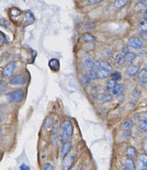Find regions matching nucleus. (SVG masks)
Returning <instances> with one entry per match:
<instances>
[{"label": "nucleus", "mask_w": 147, "mask_h": 170, "mask_svg": "<svg viewBox=\"0 0 147 170\" xmlns=\"http://www.w3.org/2000/svg\"><path fill=\"white\" fill-rule=\"evenodd\" d=\"M61 129H62L61 142L62 143H66L68 142V139L71 137L73 131L71 122L68 120L64 121L61 124Z\"/></svg>", "instance_id": "f257e3e1"}, {"label": "nucleus", "mask_w": 147, "mask_h": 170, "mask_svg": "<svg viewBox=\"0 0 147 170\" xmlns=\"http://www.w3.org/2000/svg\"><path fill=\"white\" fill-rule=\"evenodd\" d=\"M6 98L9 102L17 104L20 103L24 98V93L22 90L18 89L11 91L6 94Z\"/></svg>", "instance_id": "f03ea898"}, {"label": "nucleus", "mask_w": 147, "mask_h": 170, "mask_svg": "<svg viewBox=\"0 0 147 170\" xmlns=\"http://www.w3.org/2000/svg\"><path fill=\"white\" fill-rule=\"evenodd\" d=\"M76 156L73 154H69L64 156L63 162H62V170H69L73 165L75 161Z\"/></svg>", "instance_id": "7ed1b4c3"}, {"label": "nucleus", "mask_w": 147, "mask_h": 170, "mask_svg": "<svg viewBox=\"0 0 147 170\" xmlns=\"http://www.w3.org/2000/svg\"><path fill=\"white\" fill-rule=\"evenodd\" d=\"M27 81L28 79H27V75L24 74H18L10 80L9 83L11 85H24L27 83Z\"/></svg>", "instance_id": "20e7f679"}, {"label": "nucleus", "mask_w": 147, "mask_h": 170, "mask_svg": "<svg viewBox=\"0 0 147 170\" xmlns=\"http://www.w3.org/2000/svg\"><path fill=\"white\" fill-rule=\"evenodd\" d=\"M128 46L133 49L139 50V49H142L144 44L140 38L138 37H132L128 41Z\"/></svg>", "instance_id": "39448f33"}, {"label": "nucleus", "mask_w": 147, "mask_h": 170, "mask_svg": "<svg viewBox=\"0 0 147 170\" xmlns=\"http://www.w3.org/2000/svg\"><path fill=\"white\" fill-rule=\"evenodd\" d=\"M16 64L17 63H16L15 61H12L4 67V70H3V75L5 78H9L12 75L14 69L16 68Z\"/></svg>", "instance_id": "423d86ee"}, {"label": "nucleus", "mask_w": 147, "mask_h": 170, "mask_svg": "<svg viewBox=\"0 0 147 170\" xmlns=\"http://www.w3.org/2000/svg\"><path fill=\"white\" fill-rule=\"evenodd\" d=\"M34 22V14H33L30 11L26 12L24 14V17H23V24H24V26L30 25V24H33Z\"/></svg>", "instance_id": "0eeeda50"}, {"label": "nucleus", "mask_w": 147, "mask_h": 170, "mask_svg": "<svg viewBox=\"0 0 147 170\" xmlns=\"http://www.w3.org/2000/svg\"><path fill=\"white\" fill-rule=\"evenodd\" d=\"M138 170H146L147 156L146 154H142L138 159Z\"/></svg>", "instance_id": "6e6552de"}, {"label": "nucleus", "mask_w": 147, "mask_h": 170, "mask_svg": "<svg viewBox=\"0 0 147 170\" xmlns=\"http://www.w3.org/2000/svg\"><path fill=\"white\" fill-rule=\"evenodd\" d=\"M139 85L142 86H144L147 82V69L144 68L142 70L139 75Z\"/></svg>", "instance_id": "1a4fd4ad"}, {"label": "nucleus", "mask_w": 147, "mask_h": 170, "mask_svg": "<svg viewBox=\"0 0 147 170\" xmlns=\"http://www.w3.org/2000/svg\"><path fill=\"white\" fill-rule=\"evenodd\" d=\"M48 65L51 70L54 72H58L60 70V61L58 60L56 58H52L49 61Z\"/></svg>", "instance_id": "9d476101"}, {"label": "nucleus", "mask_w": 147, "mask_h": 170, "mask_svg": "<svg viewBox=\"0 0 147 170\" xmlns=\"http://www.w3.org/2000/svg\"><path fill=\"white\" fill-rule=\"evenodd\" d=\"M139 70V65L137 64H133V65H130V66L128 68L127 70H126V75L129 77L133 76L134 75H136L138 72Z\"/></svg>", "instance_id": "9b49d317"}, {"label": "nucleus", "mask_w": 147, "mask_h": 170, "mask_svg": "<svg viewBox=\"0 0 147 170\" xmlns=\"http://www.w3.org/2000/svg\"><path fill=\"white\" fill-rule=\"evenodd\" d=\"M71 148H72V143L71 142H68L64 144L63 146H62V149H61V156H63V157L66 156L69 151L71 149Z\"/></svg>", "instance_id": "f8f14e48"}, {"label": "nucleus", "mask_w": 147, "mask_h": 170, "mask_svg": "<svg viewBox=\"0 0 147 170\" xmlns=\"http://www.w3.org/2000/svg\"><path fill=\"white\" fill-rule=\"evenodd\" d=\"M124 91V85L122 83L116 84V85L115 86V88L112 90V94L114 95H120Z\"/></svg>", "instance_id": "ddd939ff"}, {"label": "nucleus", "mask_w": 147, "mask_h": 170, "mask_svg": "<svg viewBox=\"0 0 147 170\" xmlns=\"http://www.w3.org/2000/svg\"><path fill=\"white\" fill-rule=\"evenodd\" d=\"M81 40L85 43H92V42L95 41L96 38L94 36L90 33H84L82 36H81Z\"/></svg>", "instance_id": "4468645a"}, {"label": "nucleus", "mask_w": 147, "mask_h": 170, "mask_svg": "<svg viewBox=\"0 0 147 170\" xmlns=\"http://www.w3.org/2000/svg\"><path fill=\"white\" fill-rule=\"evenodd\" d=\"M126 154L128 156V158H132L134 157L136 154V150L134 147L133 146H128L127 149L126 150Z\"/></svg>", "instance_id": "2eb2a0df"}, {"label": "nucleus", "mask_w": 147, "mask_h": 170, "mask_svg": "<svg viewBox=\"0 0 147 170\" xmlns=\"http://www.w3.org/2000/svg\"><path fill=\"white\" fill-rule=\"evenodd\" d=\"M125 165H126V167L129 170H136V165H135L134 161L133 159L131 158H127L125 161Z\"/></svg>", "instance_id": "dca6fc26"}, {"label": "nucleus", "mask_w": 147, "mask_h": 170, "mask_svg": "<svg viewBox=\"0 0 147 170\" xmlns=\"http://www.w3.org/2000/svg\"><path fill=\"white\" fill-rule=\"evenodd\" d=\"M135 58H136V54H134L133 53H128L127 54L125 55V57L123 58V60L126 62L130 63Z\"/></svg>", "instance_id": "f3484780"}, {"label": "nucleus", "mask_w": 147, "mask_h": 170, "mask_svg": "<svg viewBox=\"0 0 147 170\" xmlns=\"http://www.w3.org/2000/svg\"><path fill=\"white\" fill-rule=\"evenodd\" d=\"M54 123V118L52 116H48L45 121V127L47 129H49L52 128Z\"/></svg>", "instance_id": "a211bd4d"}, {"label": "nucleus", "mask_w": 147, "mask_h": 170, "mask_svg": "<svg viewBox=\"0 0 147 170\" xmlns=\"http://www.w3.org/2000/svg\"><path fill=\"white\" fill-rule=\"evenodd\" d=\"M100 67H101V70H103L108 72H110L112 70V67L110 66V65H109L107 62H105V61H102L100 62Z\"/></svg>", "instance_id": "6ab92c4d"}, {"label": "nucleus", "mask_w": 147, "mask_h": 170, "mask_svg": "<svg viewBox=\"0 0 147 170\" xmlns=\"http://www.w3.org/2000/svg\"><path fill=\"white\" fill-rule=\"evenodd\" d=\"M111 100L112 95L108 93L103 94L99 97V101H100V102H108V101H110Z\"/></svg>", "instance_id": "aec40b11"}, {"label": "nucleus", "mask_w": 147, "mask_h": 170, "mask_svg": "<svg viewBox=\"0 0 147 170\" xmlns=\"http://www.w3.org/2000/svg\"><path fill=\"white\" fill-rule=\"evenodd\" d=\"M128 1H126V0H116L114 2V7L116 9L121 8V7L126 5Z\"/></svg>", "instance_id": "412c9836"}, {"label": "nucleus", "mask_w": 147, "mask_h": 170, "mask_svg": "<svg viewBox=\"0 0 147 170\" xmlns=\"http://www.w3.org/2000/svg\"><path fill=\"white\" fill-rule=\"evenodd\" d=\"M97 75H98V78H101V79H104V78H108L110 75V72H108L106 71L103 70H100L97 72Z\"/></svg>", "instance_id": "4be33fe9"}, {"label": "nucleus", "mask_w": 147, "mask_h": 170, "mask_svg": "<svg viewBox=\"0 0 147 170\" xmlns=\"http://www.w3.org/2000/svg\"><path fill=\"white\" fill-rule=\"evenodd\" d=\"M21 14V11H20L19 9H17V7H13L10 9V15L12 17H18L19 15H20Z\"/></svg>", "instance_id": "5701e85b"}, {"label": "nucleus", "mask_w": 147, "mask_h": 170, "mask_svg": "<svg viewBox=\"0 0 147 170\" xmlns=\"http://www.w3.org/2000/svg\"><path fill=\"white\" fill-rule=\"evenodd\" d=\"M81 82H82L83 85H88L91 81V78L88 76V75H87V74L86 75H83L82 76H81Z\"/></svg>", "instance_id": "b1692460"}, {"label": "nucleus", "mask_w": 147, "mask_h": 170, "mask_svg": "<svg viewBox=\"0 0 147 170\" xmlns=\"http://www.w3.org/2000/svg\"><path fill=\"white\" fill-rule=\"evenodd\" d=\"M87 75H88V76L91 78V80H96L98 78L97 72H96L95 70H91L88 71Z\"/></svg>", "instance_id": "393cba45"}, {"label": "nucleus", "mask_w": 147, "mask_h": 170, "mask_svg": "<svg viewBox=\"0 0 147 170\" xmlns=\"http://www.w3.org/2000/svg\"><path fill=\"white\" fill-rule=\"evenodd\" d=\"M0 25L4 27V28H9L10 26V24L6 19L1 18L0 19Z\"/></svg>", "instance_id": "a878e982"}, {"label": "nucleus", "mask_w": 147, "mask_h": 170, "mask_svg": "<svg viewBox=\"0 0 147 170\" xmlns=\"http://www.w3.org/2000/svg\"><path fill=\"white\" fill-rule=\"evenodd\" d=\"M111 80H113V81H119V80H120L121 78V72H113V74L111 75Z\"/></svg>", "instance_id": "bb28decb"}, {"label": "nucleus", "mask_w": 147, "mask_h": 170, "mask_svg": "<svg viewBox=\"0 0 147 170\" xmlns=\"http://www.w3.org/2000/svg\"><path fill=\"white\" fill-rule=\"evenodd\" d=\"M139 127L142 131H146L147 130V121H143L141 122L139 125Z\"/></svg>", "instance_id": "cd10ccee"}, {"label": "nucleus", "mask_w": 147, "mask_h": 170, "mask_svg": "<svg viewBox=\"0 0 147 170\" xmlns=\"http://www.w3.org/2000/svg\"><path fill=\"white\" fill-rule=\"evenodd\" d=\"M7 89V83L6 82H0V94L5 92Z\"/></svg>", "instance_id": "c85d7f7f"}, {"label": "nucleus", "mask_w": 147, "mask_h": 170, "mask_svg": "<svg viewBox=\"0 0 147 170\" xmlns=\"http://www.w3.org/2000/svg\"><path fill=\"white\" fill-rule=\"evenodd\" d=\"M85 64L87 68L92 69L93 65V60L91 58H87L85 60Z\"/></svg>", "instance_id": "c756f323"}, {"label": "nucleus", "mask_w": 147, "mask_h": 170, "mask_svg": "<svg viewBox=\"0 0 147 170\" xmlns=\"http://www.w3.org/2000/svg\"><path fill=\"white\" fill-rule=\"evenodd\" d=\"M116 81H113V80H110V81H108L107 83V87L109 88V89H112L115 88V86L116 85Z\"/></svg>", "instance_id": "7c9ffc66"}, {"label": "nucleus", "mask_w": 147, "mask_h": 170, "mask_svg": "<svg viewBox=\"0 0 147 170\" xmlns=\"http://www.w3.org/2000/svg\"><path fill=\"white\" fill-rule=\"evenodd\" d=\"M140 28H141V31L145 32V33H146V30H147V22H146V20H144V21H142V22L140 23Z\"/></svg>", "instance_id": "2f4dec72"}, {"label": "nucleus", "mask_w": 147, "mask_h": 170, "mask_svg": "<svg viewBox=\"0 0 147 170\" xmlns=\"http://www.w3.org/2000/svg\"><path fill=\"white\" fill-rule=\"evenodd\" d=\"M123 126L127 129H131L133 126V122L131 120H126L123 122Z\"/></svg>", "instance_id": "473e14b6"}, {"label": "nucleus", "mask_w": 147, "mask_h": 170, "mask_svg": "<svg viewBox=\"0 0 147 170\" xmlns=\"http://www.w3.org/2000/svg\"><path fill=\"white\" fill-rule=\"evenodd\" d=\"M140 95H141L140 91H139L138 89H135L133 90V91L132 92L131 96L133 99H137V98L140 96Z\"/></svg>", "instance_id": "72a5a7b5"}, {"label": "nucleus", "mask_w": 147, "mask_h": 170, "mask_svg": "<svg viewBox=\"0 0 147 170\" xmlns=\"http://www.w3.org/2000/svg\"><path fill=\"white\" fill-rule=\"evenodd\" d=\"M115 60L117 64H121L123 61V56L121 54H117L115 57Z\"/></svg>", "instance_id": "f704fd0d"}, {"label": "nucleus", "mask_w": 147, "mask_h": 170, "mask_svg": "<svg viewBox=\"0 0 147 170\" xmlns=\"http://www.w3.org/2000/svg\"><path fill=\"white\" fill-rule=\"evenodd\" d=\"M93 69L98 71L100 70H101V67H100V62H99V61H95V62H93Z\"/></svg>", "instance_id": "c9c22d12"}, {"label": "nucleus", "mask_w": 147, "mask_h": 170, "mask_svg": "<svg viewBox=\"0 0 147 170\" xmlns=\"http://www.w3.org/2000/svg\"><path fill=\"white\" fill-rule=\"evenodd\" d=\"M123 137H125L126 139H129V138L131 137V131L130 129H126L123 131Z\"/></svg>", "instance_id": "e433bc0d"}, {"label": "nucleus", "mask_w": 147, "mask_h": 170, "mask_svg": "<svg viewBox=\"0 0 147 170\" xmlns=\"http://www.w3.org/2000/svg\"><path fill=\"white\" fill-rule=\"evenodd\" d=\"M94 27H95V24H94L93 22H89L86 24L85 28L87 30H92V29L94 28Z\"/></svg>", "instance_id": "4c0bfd02"}, {"label": "nucleus", "mask_w": 147, "mask_h": 170, "mask_svg": "<svg viewBox=\"0 0 147 170\" xmlns=\"http://www.w3.org/2000/svg\"><path fill=\"white\" fill-rule=\"evenodd\" d=\"M4 43V35L1 32H0V47L2 46Z\"/></svg>", "instance_id": "58836bf2"}, {"label": "nucleus", "mask_w": 147, "mask_h": 170, "mask_svg": "<svg viewBox=\"0 0 147 170\" xmlns=\"http://www.w3.org/2000/svg\"><path fill=\"white\" fill-rule=\"evenodd\" d=\"M52 169H53V167H52V166L51 164L47 163L45 165L44 170H52Z\"/></svg>", "instance_id": "ea45409f"}, {"label": "nucleus", "mask_w": 147, "mask_h": 170, "mask_svg": "<svg viewBox=\"0 0 147 170\" xmlns=\"http://www.w3.org/2000/svg\"><path fill=\"white\" fill-rule=\"evenodd\" d=\"M20 170H30V167L25 164H22L21 166L20 167Z\"/></svg>", "instance_id": "a19ab883"}, {"label": "nucleus", "mask_w": 147, "mask_h": 170, "mask_svg": "<svg viewBox=\"0 0 147 170\" xmlns=\"http://www.w3.org/2000/svg\"><path fill=\"white\" fill-rule=\"evenodd\" d=\"M87 1H88V4H98L102 1L101 0H88Z\"/></svg>", "instance_id": "79ce46f5"}, {"label": "nucleus", "mask_w": 147, "mask_h": 170, "mask_svg": "<svg viewBox=\"0 0 147 170\" xmlns=\"http://www.w3.org/2000/svg\"><path fill=\"white\" fill-rule=\"evenodd\" d=\"M146 138H145L144 140V142H143V147H144V150L145 153H146L147 152V148H146Z\"/></svg>", "instance_id": "37998d69"}, {"label": "nucleus", "mask_w": 147, "mask_h": 170, "mask_svg": "<svg viewBox=\"0 0 147 170\" xmlns=\"http://www.w3.org/2000/svg\"><path fill=\"white\" fill-rule=\"evenodd\" d=\"M122 53H124L125 55H126L128 53H129V50H128L127 47H123V48H122Z\"/></svg>", "instance_id": "c03bdc74"}, {"label": "nucleus", "mask_w": 147, "mask_h": 170, "mask_svg": "<svg viewBox=\"0 0 147 170\" xmlns=\"http://www.w3.org/2000/svg\"><path fill=\"white\" fill-rule=\"evenodd\" d=\"M142 119H143L144 121L146 120V119H147V113H146V112H144V113H142Z\"/></svg>", "instance_id": "a18cd8bd"}, {"label": "nucleus", "mask_w": 147, "mask_h": 170, "mask_svg": "<svg viewBox=\"0 0 147 170\" xmlns=\"http://www.w3.org/2000/svg\"><path fill=\"white\" fill-rule=\"evenodd\" d=\"M139 3H140L142 5L145 6V7L147 5V1H146V0H142V1H139Z\"/></svg>", "instance_id": "49530a36"}, {"label": "nucleus", "mask_w": 147, "mask_h": 170, "mask_svg": "<svg viewBox=\"0 0 147 170\" xmlns=\"http://www.w3.org/2000/svg\"><path fill=\"white\" fill-rule=\"evenodd\" d=\"M139 119H140V116H139V115H134V116H133V120L134 121H139Z\"/></svg>", "instance_id": "de8ad7c7"}, {"label": "nucleus", "mask_w": 147, "mask_h": 170, "mask_svg": "<svg viewBox=\"0 0 147 170\" xmlns=\"http://www.w3.org/2000/svg\"><path fill=\"white\" fill-rule=\"evenodd\" d=\"M141 35H142V36L144 38L146 39V33H145V32H141Z\"/></svg>", "instance_id": "09e8293b"}, {"label": "nucleus", "mask_w": 147, "mask_h": 170, "mask_svg": "<svg viewBox=\"0 0 147 170\" xmlns=\"http://www.w3.org/2000/svg\"><path fill=\"white\" fill-rule=\"evenodd\" d=\"M3 119H4V115H3L2 112H1V111H0V123L2 121Z\"/></svg>", "instance_id": "8fccbe9b"}, {"label": "nucleus", "mask_w": 147, "mask_h": 170, "mask_svg": "<svg viewBox=\"0 0 147 170\" xmlns=\"http://www.w3.org/2000/svg\"><path fill=\"white\" fill-rule=\"evenodd\" d=\"M144 20H146L147 17H146V11L145 10L144 12Z\"/></svg>", "instance_id": "3c124183"}, {"label": "nucleus", "mask_w": 147, "mask_h": 170, "mask_svg": "<svg viewBox=\"0 0 147 170\" xmlns=\"http://www.w3.org/2000/svg\"><path fill=\"white\" fill-rule=\"evenodd\" d=\"M2 76H3V73L1 72V70H0V81H1V78H2Z\"/></svg>", "instance_id": "603ef678"}, {"label": "nucleus", "mask_w": 147, "mask_h": 170, "mask_svg": "<svg viewBox=\"0 0 147 170\" xmlns=\"http://www.w3.org/2000/svg\"><path fill=\"white\" fill-rule=\"evenodd\" d=\"M121 170H129V169H128L126 167H123L121 168Z\"/></svg>", "instance_id": "864d4df0"}, {"label": "nucleus", "mask_w": 147, "mask_h": 170, "mask_svg": "<svg viewBox=\"0 0 147 170\" xmlns=\"http://www.w3.org/2000/svg\"><path fill=\"white\" fill-rule=\"evenodd\" d=\"M1 130L0 129V139H1Z\"/></svg>", "instance_id": "5fc2aeb1"}, {"label": "nucleus", "mask_w": 147, "mask_h": 170, "mask_svg": "<svg viewBox=\"0 0 147 170\" xmlns=\"http://www.w3.org/2000/svg\"><path fill=\"white\" fill-rule=\"evenodd\" d=\"M72 170H78V169H77V168H73Z\"/></svg>", "instance_id": "6e6d98bb"}]
</instances>
